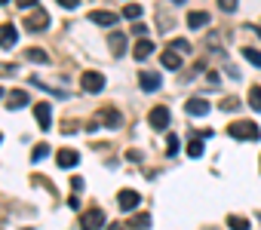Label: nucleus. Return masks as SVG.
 <instances>
[{"instance_id":"nucleus-1","label":"nucleus","mask_w":261,"mask_h":230,"mask_svg":"<svg viewBox=\"0 0 261 230\" xmlns=\"http://www.w3.org/2000/svg\"><path fill=\"white\" fill-rule=\"evenodd\" d=\"M233 138H246V141H258V126L252 123V120H240V123H230V129H227Z\"/></svg>"},{"instance_id":"nucleus-2","label":"nucleus","mask_w":261,"mask_h":230,"mask_svg":"<svg viewBox=\"0 0 261 230\" xmlns=\"http://www.w3.org/2000/svg\"><path fill=\"white\" fill-rule=\"evenodd\" d=\"M34 120L40 123V129H43V132L53 126V104H49V101H40V104H34Z\"/></svg>"},{"instance_id":"nucleus-3","label":"nucleus","mask_w":261,"mask_h":230,"mask_svg":"<svg viewBox=\"0 0 261 230\" xmlns=\"http://www.w3.org/2000/svg\"><path fill=\"white\" fill-rule=\"evenodd\" d=\"M80 83H83V92H92V95L105 89V77H101L98 71H86V74L80 77Z\"/></svg>"},{"instance_id":"nucleus-4","label":"nucleus","mask_w":261,"mask_h":230,"mask_svg":"<svg viewBox=\"0 0 261 230\" xmlns=\"http://www.w3.org/2000/svg\"><path fill=\"white\" fill-rule=\"evenodd\" d=\"M105 224V212L101 209H92V212H83L80 215V227L83 230H98Z\"/></svg>"},{"instance_id":"nucleus-5","label":"nucleus","mask_w":261,"mask_h":230,"mask_svg":"<svg viewBox=\"0 0 261 230\" xmlns=\"http://www.w3.org/2000/svg\"><path fill=\"white\" fill-rule=\"evenodd\" d=\"M117 206H120L123 212H133L136 206H142V196H139L136 190H120V193H117Z\"/></svg>"},{"instance_id":"nucleus-6","label":"nucleus","mask_w":261,"mask_h":230,"mask_svg":"<svg viewBox=\"0 0 261 230\" xmlns=\"http://www.w3.org/2000/svg\"><path fill=\"white\" fill-rule=\"evenodd\" d=\"M148 123H151L154 129H166V126H169V107H163V104L154 107V110L148 113Z\"/></svg>"},{"instance_id":"nucleus-7","label":"nucleus","mask_w":261,"mask_h":230,"mask_svg":"<svg viewBox=\"0 0 261 230\" xmlns=\"http://www.w3.org/2000/svg\"><path fill=\"white\" fill-rule=\"evenodd\" d=\"M19 43V31H16V25H0V46H4V49H13Z\"/></svg>"},{"instance_id":"nucleus-8","label":"nucleus","mask_w":261,"mask_h":230,"mask_svg":"<svg viewBox=\"0 0 261 230\" xmlns=\"http://www.w3.org/2000/svg\"><path fill=\"white\" fill-rule=\"evenodd\" d=\"M160 83H163V80H160V74H154V71H142V74H139V86H142L145 92H157Z\"/></svg>"},{"instance_id":"nucleus-9","label":"nucleus","mask_w":261,"mask_h":230,"mask_svg":"<svg viewBox=\"0 0 261 230\" xmlns=\"http://www.w3.org/2000/svg\"><path fill=\"white\" fill-rule=\"evenodd\" d=\"M95 120H101V123H105V126H111V129H117V126L123 123V117H120V110H114V107H101Z\"/></svg>"},{"instance_id":"nucleus-10","label":"nucleus","mask_w":261,"mask_h":230,"mask_svg":"<svg viewBox=\"0 0 261 230\" xmlns=\"http://www.w3.org/2000/svg\"><path fill=\"white\" fill-rule=\"evenodd\" d=\"M25 28H28V31H43V28H49V16H46L43 10H37L34 16L25 19Z\"/></svg>"},{"instance_id":"nucleus-11","label":"nucleus","mask_w":261,"mask_h":230,"mask_svg":"<svg viewBox=\"0 0 261 230\" xmlns=\"http://www.w3.org/2000/svg\"><path fill=\"white\" fill-rule=\"evenodd\" d=\"M56 163H59L62 169H74V166L80 163V154H77V151H68V148H62V151H59V157H56Z\"/></svg>"},{"instance_id":"nucleus-12","label":"nucleus","mask_w":261,"mask_h":230,"mask_svg":"<svg viewBox=\"0 0 261 230\" xmlns=\"http://www.w3.org/2000/svg\"><path fill=\"white\" fill-rule=\"evenodd\" d=\"M185 110L191 113V117H206V113H209V101L206 98H191Z\"/></svg>"},{"instance_id":"nucleus-13","label":"nucleus","mask_w":261,"mask_h":230,"mask_svg":"<svg viewBox=\"0 0 261 230\" xmlns=\"http://www.w3.org/2000/svg\"><path fill=\"white\" fill-rule=\"evenodd\" d=\"M160 65H163V68H169V71H178V68H181V55H178L175 49H163Z\"/></svg>"},{"instance_id":"nucleus-14","label":"nucleus","mask_w":261,"mask_h":230,"mask_svg":"<svg viewBox=\"0 0 261 230\" xmlns=\"http://www.w3.org/2000/svg\"><path fill=\"white\" fill-rule=\"evenodd\" d=\"M95 25H101V28H108V25H114L117 22V13H108V10H98V13H92L89 16Z\"/></svg>"},{"instance_id":"nucleus-15","label":"nucleus","mask_w":261,"mask_h":230,"mask_svg":"<svg viewBox=\"0 0 261 230\" xmlns=\"http://www.w3.org/2000/svg\"><path fill=\"white\" fill-rule=\"evenodd\" d=\"M133 52H136V59L142 62V59H148V55L154 52V43H151V40L145 37V40H139V43H136V49H133Z\"/></svg>"},{"instance_id":"nucleus-16","label":"nucleus","mask_w":261,"mask_h":230,"mask_svg":"<svg viewBox=\"0 0 261 230\" xmlns=\"http://www.w3.org/2000/svg\"><path fill=\"white\" fill-rule=\"evenodd\" d=\"M25 59H28V62H34V65H46V62H49V55H46L43 49H37V46L25 49Z\"/></svg>"},{"instance_id":"nucleus-17","label":"nucleus","mask_w":261,"mask_h":230,"mask_svg":"<svg viewBox=\"0 0 261 230\" xmlns=\"http://www.w3.org/2000/svg\"><path fill=\"white\" fill-rule=\"evenodd\" d=\"M203 25H209V13H191L188 16V28H203Z\"/></svg>"},{"instance_id":"nucleus-18","label":"nucleus","mask_w":261,"mask_h":230,"mask_svg":"<svg viewBox=\"0 0 261 230\" xmlns=\"http://www.w3.org/2000/svg\"><path fill=\"white\" fill-rule=\"evenodd\" d=\"M7 104H10V107H19V104H28V92H22V89H13V92L7 95Z\"/></svg>"},{"instance_id":"nucleus-19","label":"nucleus","mask_w":261,"mask_h":230,"mask_svg":"<svg viewBox=\"0 0 261 230\" xmlns=\"http://www.w3.org/2000/svg\"><path fill=\"white\" fill-rule=\"evenodd\" d=\"M227 227H230V230H249V218H243V215H230V218H227Z\"/></svg>"},{"instance_id":"nucleus-20","label":"nucleus","mask_w":261,"mask_h":230,"mask_svg":"<svg viewBox=\"0 0 261 230\" xmlns=\"http://www.w3.org/2000/svg\"><path fill=\"white\" fill-rule=\"evenodd\" d=\"M249 107L261 113V86H252L249 89Z\"/></svg>"},{"instance_id":"nucleus-21","label":"nucleus","mask_w":261,"mask_h":230,"mask_svg":"<svg viewBox=\"0 0 261 230\" xmlns=\"http://www.w3.org/2000/svg\"><path fill=\"white\" fill-rule=\"evenodd\" d=\"M108 43H111V49L120 55V52L126 49V34H111V40H108Z\"/></svg>"},{"instance_id":"nucleus-22","label":"nucleus","mask_w":261,"mask_h":230,"mask_svg":"<svg viewBox=\"0 0 261 230\" xmlns=\"http://www.w3.org/2000/svg\"><path fill=\"white\" fill-rule=\"evenodd\" d=\"M188 154L191 157H203V138H200V132H197V138L188 141Z\"/></svg>"},{"instance_id":"nucleus-23","label":"nucleus","mask_w":261,"mask_h":230,"mask_svg":"<svg viewBox=\"0 0 261 230\" xmlns=\"http://www.w3.org/2000/svg\"><path fill=\"white\" fill-rule=\"evenodd\" d=\"M46 157H49V145L40 141V145L34 148V154H31V163H40V160H46Z\"/></svg>"},{"instance_id":"nucleus-24","label":"nucleus","mask_w":261,"mask_h":230,"mask_svg":"<svg viewBox=\"0 0 261 230\" xmlns=\"http://www.w3.org/2000/svg\"><path fill=\"white\" fill-rule=\"evenodd\" d=\"M129 227H133V230H148L151 227V218L148 215H136L133 221H129Z\"/></svg>"},{"instance_id":"nucleus-25","label":"nucleus","mask_w":261,"mask_h":230,"mask_svg":"<svg viewBox=\"0 0 261 230\" xmlns=\"http://www.w3.org/2000/svg\"><path fill=\"white\" fill-rule=\"evenodd\" d=\"M123 16H126V19H133V22H139V16H142V4H129V7H123Z\"/></svg>"},{"instance_id":"nucleus-26","label":"nucleus","mask_w":261,"mask_h":230,"mask_svg":"<svg viewBox=\"0 0 261 230\" xmlns=\"http://www.w3.org/2000/svg\"><path fill=\"white\" fill-rule=\"evenodd\" d=\"M243 55H246V59H249V62H252L255 68H261V52H258V49H252V46H246V49H243Z\"/></svg>"},{"instance_id":"nucleus-27","label":"nucleus","mask_w":261,"mask_h":230,"mask_svg":"<svg viewBox=\"0 0 261 230\" xmlns=\"http://www.w3.org/2000/svg\"><path fill=\"white\" fill-rule=\"evenodd\" d=\"M169 49H175V52H191V43H188V40H172Z\"/></svg>"},{"instance_id":"nucleus-28","label":"nucleus","mask_w":261,"mask_h":230,"mask_svg":"<svg viewBox=\"0 0 261 230\" xmlns=\"http://www.w3.org/2000/svg\"><path fill=\"white\" fill-rule=\"evenodd\" d=\"M133 34H136L139 40H145V37H148V28H145L142 22H136V25H133Z\"/></svg>"},{"instance_id":"nucleus-29","label":"nucleus","mask_w":261,"mask_h":230,"mask_svg":"<svg viewBox=\"0 0 261 230\" xmlns=\"http://www.w3.org/2000/svg\"><path fill=\"white\" fill-rule=\"evenodd\" d=\"M240 107V98H224L221 101V110H237Z\"/></svg>"},{"instance_id":"nucleus-30","label":"nucleus","mask_w":261,"mask_h":230,"mask_svg":"<svg viewBox=\"0 0 261 230\" xmlns=\"http://www.w3.org/2000/svg\"><path fill=\"white\" fill-rule=\"evenodd\" d=\"M175 151H178V138H175V135H169V138H166V154L172 157Z\"/></svg>"},{"instance_id":"nucleus-31","label":"nucleus","mask_w":261,"mask_h":230,"mask_svg":"<svg viewBox=\"0 0 261 230\" xmlns=\"http://www.w3.org/2000/svg\"><path fill=\"white\" fill-rule=\"evenodd\" d=\"M218 7H221L224 13H233V10H237V0H218Z\"/></svg>"},{"instance_id":"nucleus-32","label":"nucleus","mask_w":261,"mask_h":230,"mask_svg":"<svg viewBox=\"0 0 261 230\" xmlns=\"http://www.w3.org/2000/svg\"><path fill=\"white\" fill-rule=\"evenodd\" d=\"M16 4H19V10H34L37 0H16Z\"/></svg>"},{"instance_id":"nucleus-33","label":"nucleus","mask_w":261,"mask_h":230,"mask_svg":"<svg viewBox=\"0 0 261 230\" xmlns=\"http://www.w3.org/2000/svg\"><path fill=\"white\" fill-rule=\"evenodd\" d=\"M59 4H62L65 10H77V7H80V0H59Z\"/></svg>"},{"instance_id":"nucleus-34","label":"nucleus","mask_w":261,"mask_h":230,"mask_svg":"<svg viewBox=\"0 0 261 230\" xmlns=\"http://www.w3.org/2000/svg\"><path fill=\"white\" fill-rule=\"evenodd\" d=\"M71 187L74 190H83V178H71Z\"/></svg>"},{"instance_id":"nucleus-35","label":"nucleus","mask_w":261,"mask_h":230,"mask_svg":"<svg viewBox=\"0 0 261 230\" xmlns=\"http://www.w3.org/2000/svg\"><path fill=\"white\" fill-rule=\"evenodd\" d=\"M68 209H74V212H77V209H80V199H77V196H71V199H68Z\"/></svg>"},{"instance_id":"nucleus-36","label":"nucleus","mask_w":261,"mask_h":230,"mask_svg":"<svg viewBox=\"0 0 261 230\" xmlns=\"http://www.w3.org/2000/svg\"><path fill=\"white\" fill-rule=\"evenodd\" d=\"M16 71V65H0V74H13Z\"/></svg>"},{"instance_id":"nucleus-37","label":"nucleus","mask_w":261,"mask_h":230,"mask_svg":"<svg viewBox=\"0 0 261 230\" xmlns=\"http://www.w3.org/2000/svg\"><path fill=\"white\" fill-rule=\"evenodd\" d=\"M246 31H252V34H255V37L261 40V28H252V25H246Z\"/></svg>"},{"instance_id":"nucleus-38","label":"nucleus","mask_w":261,"mask_h":230,"mask_svg":"<svg viewBox=\"0 0 261 230\" xmlns=\"http://www.w3.org/2000/svg\"><path fill=\"white\" fill-rule=\"evenodd\" d=\"M108 230H123V227H120V224H111V227H108Z\"/></svg>"},{"instance_id":"nucleus-39","label":"nucleus","mask_w":261,"mask_h":230,"mask_svg":"<svg viewBox=\"0 0 261 230\" xmlns=\"http://www.w3.org/2000/svg\"><path fill=\"white\" fill-rule=\"evenodd\" d=\"M172 4H185V0H172Z\"/></svg>"},{"instance_id":"nucleus-40","label":"nucleus","mask_w":261,"mask_h":230,"mask_svg":"<svg viewBox=\"0 0 261 230\" xmlns=\"http://www.w3.org/2000/svg\"><path fill=\"white\" fill-rule=\"evenodd\" d=\"M4 4H7V0H0V7H4Z\"/></svg>"},{"instance_id":"nucleus-41","label":"nucleus","mask_w":261,"mask_h":230,"mask_svg":"<svg viewBox=\"0 0 261 230\" xmlns=\"http://www.w3.org/2000/svg\"><path fill=\"white\" fill-rule=\"evenodd\" d=\"M0 98H4V89H0Z\"/></svg>"},{"instance_id":"nucleus-42","label":"nucleus","mask_w":261,"mask_h":230,"mask_svg":"<svg viewBox=\"0 0 261 230\" xmlns=\"http://www.w3.org/2000/svg\"><path fill=\"white\" fill-rule=\"evenodd\" d=\"M258 166H261V163H258Z\"/></svg>"}]
</instances>
